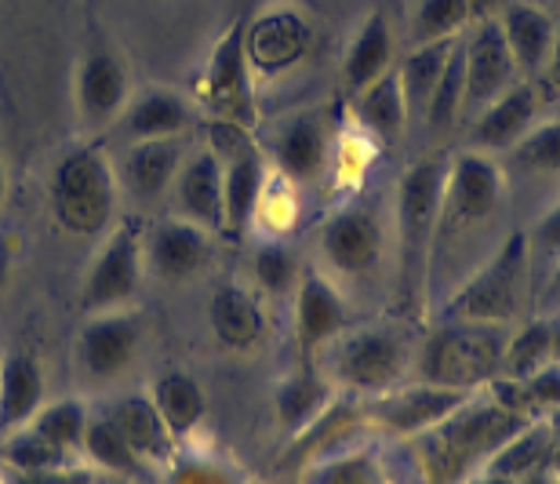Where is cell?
<instances>
[{"instance_id":"obj_1","label":"cell","mask_w":560,"mask_h":484,"mask_svg":"<svg viewBox=\"0 0 560 484\" xmlns=\"http://www.w3.org/2000/svg\"><path fill=\"white\" fill-rule=\"evenodd\" d=\"M510 175L499 157L463 150L447 157L436 227L425 263V318L458 291L510 233Z\"/></svg>"},{"instance_id":"obj_2","label":"cell","mask_w":560,"mask_h":484,"mask_svg":"<svg viewBox=\"0 0 560 484\" xmlns=\"http://www.w3.org/2000/svg\"><path fill=\"white\" fill-rule=\"evenodd\" d=\"M532 419L535 415L513 404L491 382V387L469 393V401L458 404L447 419L405 445L416 459L422 484H466L469 477L485 474L488 459Z\"/></svg>"},{"instance_id":"obj_3","label":"cell","mask_w":560,"mask_h":484,"mask_svg":"<svg viewBox=\"0 0 560 484\" xmlns=\"http://www.w3.org/2000/svg\"><path fill=\"white\" fill-rule=\"evenodd\" d=\"M447 175L444 153H425L411 161L394 189L389 222H394V291L400 318L425 321V263L441 208V189Z\"/></svg>"},{"instance_id":"obj_4","label":"cell","mask_w":560,"mask_h":484,"mask_svg":"<svg viewBox=\"0 0 560 484\" xmlns=\"http://www.w3.org/2000/svg\"><path fill=\"white\" fill-rule=\"evenodd\" d=\"M416 321H372L350 324L339 339L317 350L313 365L339 393L368 401L386 390H397L400 382L416 376Z\"/></svg>"},{"instance_id":"obj_5","label":"cell","mask_w":560,"mask_h":484,"mask_svg":"<svg viewBox=\"0 0 560 484\" xmlns=\"http://www.w3.org/2000/svg\"><path fill=\"white\" fill-rule=\"evenodd\" d=\"M535 310V263L528 233L510 230L506 241L495 247L488 263H480L469 274L458 291L447 302H441L430 318H452V321H485V324H506L517 329Z\"/></svg>"},{"instance_id":"obj_6","label":"cell","mask_w":560,"mask_h":484,"mask_svg":"<svg viewBox=\"0 0 560 484\" xmlns=\"http://www.w3.org/2000/svg\"><path fill=\"white\" fill-rule=\"evenodd\" d=\"M313 252L324 274L342 291L372 285L383 274L386 258H394V222L389 208L375 197H350L320 219Z\"/></svg>"},{"instance_id":"obj_7","label":"cell","mask_w":560,"mask_h":484,"mask_svg":"<svg viewBox=\"0 0 560 484\" xmlns=\"http://www.w3.org/2000/svg\"><path fill=\"white\" fill-rule=\"evenodd\" d=\"M48 211L66 238H103L120 219L114 157L103 142H84L62 153L48 178Z\"/></svg>"},{"instance_id":"obj_8","label":"cell","mask_w":560,"mask_h":484,"mask_svg":"<svg viewBox=\"0 0 560 484\" xmlns=\"http://www.w3.org/2000/svg\"><path fill=\"white\" fill-rule=\"evenodd\" d=\"M510 332L513 329L506 324L433 318L430 329L419 335L416 376L411 379L458 390H485L502 379Z\"/></svg>"},{"instance_id":"obj_9","label":"cell","mask_w":560,"mask_h":484,"mask_svg":"<svg viewBox=\"0 0 560 484\" xmlns=\"http://www.w3.org/2000/svg\"><path fill=\"white\" fill-rule=\"evenodd\" d=\"M142 216H125L109 227L81 280V313L125 310L136 302L145 280Z\"/></svg>"},{"instance_id":"obj_10","label":"cell","mask_w":560,"mask_h":484,"mask_svg":"<svg viewBox=\"0 0 560 484\" xmlns=\"http://www.w3.org/2000/svg\"><path fill=\"white\" fill-rule=\"evenodd\" d=\"M145 343V321L131 307L84 313L73 339V371L88 390H109L136 368Z\"/></svg>"},{"instance_id":"obj_11","label":"cell","mask_w":560,"mask_h":484,"mask_svg":"<svg viewBox=\"0 0 560 484\" xmlns=\"http://www.w3.org/2000/svg\"><path fill=\"white\" fill-rule=\"evenodd\" d=\"M313 51V22L295 0H273L259 15L244 22V55H248L255 88L284 81Z\"/></svg>"},{"instance_id":"obj_12","label":"cell","mask_w":560,"mask_h":484,"mask_svg":"<svg viewBox=\"0 0 560 484\" xmlns=\"http://www.w3.org/2000/svg\"><path fill=\"white\" fill-rule=\"evenodd\" d=\"M194 88H197V103L208 110V117L237 120L255 128V99H259V88H255L248 55H244V22H233L215 41V48H211L205 66H200Z\"/></svg>"},{"instance_id":"obj_13","label":"cell","mask_w":560,"mask_h":484,"mask_svg":"<svg viewBox=\"0 0 560 484\" xmlns=\"http://www.w3.org/2000/svg\"><path fill=\"white\" fill-rule=\"evenodd\" d=\"M474 390L458 387H436V382L408 379L397 390H386L378 397L364 401V419L368 430L386 441H411V437L425 434L430 426L447 419L458 404L469 401Z\"/></svg>"},{"instance_id":"obj_14","label":"cell","mask_w":560,"mask_h":484,"mask_svg":"<svg viewBox=\"0 0 560 484\" xmlns=\"http://www.w3.org/2000/svg\"><path fill=\"white\" fill-rule=\"evenodd\" d=\"M189 135L178 139H150V142H125L120 157H114L117 168V189L120 205L131 208V216L167 205L175 186V175L183 168V157L189 150Z\"/></svg>"},{"instance_id":"obj_15","label":"cell","mask_w":560,"mask_h":484,"mask_svg":"<svg viewBox=\"0 0 560 484\" xmlns=\"http://www.w3.org/2000/svg\"><path fill=\"white\" fill-rule=\"evenodd\" d=\"M262 153L277 175H284L291 186L306 189L317 186L328 175L335 139L324 114H317V110H299V114H288L280 124H273Z\"/></svg>"},{"instance_id":"obj_16","label":"cell","mask_w":560,"mask_h":484,"mask_svg":"<svg viewBox=\"0 0 560 484\" xmlns=\"http://www.w3.org/2000/svg\"><path fill=\"white\" fill-rule=\"evenodd\" d=\"M463 59H466V99L463 117L480 114L488 103L506 95L524 77L510 55V44L502 37L499 15H480L463 33Z\"/></svg>"},{"instance_id":"obj_17","label":"cell","mask_w":560,"mask_h":484,"mask_svg":"<svg viewBox=\"0 0 560 484\" xmlns=\"http://www.w3.org/2000/svg\"><path fill=\"white\" fill-rule=\"evenodd\" d=\"M350 324L353 310L346 291L320 266L306 263L295 285V296H291V335H295L302 361H313L317 350H324L331 339H339Z\"/></svg>"},{"instance_id":"obj_18","label":"cell","mask_w":560,"mask_h":484,"mask_svg":"<svg viewBox=\"0 0 560 484\" xmlns=\"http://www.w3.org/2000/svg\"><path fill=\"white\" fill-rule=\"evenodd\" d=\"M215 233L186 222L178 216H161L142 230V255L145 277L164 280V285H183L200 277L215 258Z\"/></svg>"},{"instance_id":"obj_19","label":"cell","mask_w":560,"mask_h":484,"mask_svg":"<svg viewBox=\"0 0 560 484\" xmlns=\"http://www.w3.org/2000/svg\"><path fill=\"white\" fill-rule=\"evenodd\" d=\"M131 73L125 59L109 48L88 51L73 70V110L84 131H106L114 128L125 114L128 99H131Z\"/></svg>"},{"instance_id":"obj_20","label":"cell","mask_w":560,"mask_h":484,"mask_svg":"<svg viewBox=\"0 0 560 484\" xmlns=\"http://www.w3.org/2000/svg\"><path fill=\"white\" fill-rule=\"evenodd\" d=\"M167 216L197 222L222 238V157L208 142L186 150L172 197H167Z\"/></svg>"},{"instance_id":"obj_21","label":"cell","mask_w":560,"mask_h":484,"mask_svg":"<svg viewBox=\"0 0 560 484\" xmlns=\"http://www.w3.org/2000/svg\"><path fill=\"white\" fill-rule=\"evenodd\" d=\"M208 329L226 354H255L266 343V299L244 280H222L208 299Z\"/></svg>"},{"instance_id":"obj_22","label":"cell","mask_w":560,"mask_h":484,"mask_svg":"<svg viewBox=\"0 0 560 484\" xmlns=\"http://www.w3.org/2000/svg\"><path fill=\"white\" fill-rule=\"evenodd\" d=\"M266 178H270V161L259 142L222 157V238L244 241L252 233Z\"/></svg>"},{"instance_id":"obj_23","label":"cell","mask_w":560,"mask_h":484,"mask_svg":"<svg viewBox=\"0 0 560 484\" xmlns=\"http://www.w3.org/2000/svg\"><path fill=\"white\" fill-rule=\"evenodd\" d=\"M194 117H197V110L183 92L164 88V84H150V88H142V92H131L125 114H120L114 128L120 135V142L178 139V135H189Z\"/></svg>"},{"instance_id":"obj_24","label":"cell","mask_w":560,"mask_h":484,"mask_svg":"<svg viewBox=\"0 0 560 484\" xmlns=\"http://www.w3.org/2000/svg\"><path fill=\"white\" fill-rule=\"evenodd\" d=\"M535 114H539V95H535L532 81L513 84L506 95H499L495 103H488L480 114L469 117L466 150H480L491 157L506 153L510 146L535 124Z\"/></svg>"},{"instance_id":"obj_25","label":"cell","mask_w":560,"mask_h":484,"mask_svg":"<svg viewBox=\"0 0 560 484\" xmlns=\"http://www.w3.org/2000/svg\"><path fill=\"white\" fill-rule=\"evenodd\" d=\"M299 484H397V474L389 456L368 434L313 456L306 466H299Z\"/></svg>"},{"instance_id":"obj_26","label":"cell","mask_w":560,"mask_h":484,"mask_svg":"<svg viewBox=\"0 0 560 484\" xmlns=\"http://www.w3.org/2000/svg\"><path fill=\"white\" fill-rule=\"evenodd\" d=\"M48 401V371L33 350H8L0 357V441L22 430Z\"/></svg>"},{"instance_id":"obj_27","label":"cell","mask_w":560,"mask_h":484,"mask_svg":"<svg viewBox=\"0 0 560 484\" xmlns=\"http://www.w3.org/2000/svg\"><path fill=\"white\" fill-rule=\"evenodd\" d=\"M103 412L114 419L117 430L128 437V445L145 459V466L153 470V477L161 474L167 459L175 456L178 441L172 437V430L164 426L161 412H156V404L150 401V393H145V390L117 393V397L109 401Z\"/></svg>"},{"instance_id":"obj_28","label":"cell","mask_w":560,"mask_h":484,"mask_svg":"<svg viewBox=\"0 0 560 484\" xmlns=\"http://www.w3.org/2000/svg\"><path fill=\"white\" fill-rule=\"evenodd\" d=\"M397 66V41L394 26L383 11H368L364 22L357 26L353 41L346 44L342 55V88L346 95H357L361 88H368L378 77H386Z\"/></svg>"},{"instance_id":"obj_29","label":"cell","mask_w":560,"mask_h":484,"mask_svg":"<svg viewBox=\"0 0 560 484\" xmlns=\"http://www.w3.org/2000/svg\"><path fill=\"white\" fill-rule=\"evenodd\" d=\"M499 26L524 81L539 77L546 70V59H550L557 22L532 0H506L499 11Z\"/></svg>"},{"instance_id":"obj_30","label":"cell","mask_w":560,"mask_h":484,"mask_svg":"<svg viewBox=\"0 0 560 484\" xmlns=\"http://www.w3.org/2000/svg\"><path fill=\"white\" fill-rule=\"evenodd\" d=\"M81 463L92 466L95 474H109L120 481H156L145 459L128 445V437L117 430L114 419L103 408H92L81 441Z\"/></svg>"},{"instance_id":"obj_31","label":"cell","mask_w":560,"mask_h":484,"mask_svg":"<svg viewBox=\"0 0 560 484\" xmlns=\"http://www.w3.org/2000/svg\"><path fill=\"white\" fill-rule=\"evenodd\" d=\"M145 393H150V401L156 404V412H161V419L167 430H172L175 441L178 445L194 441L197 430L205 426V415H208L205 387H200L189 371L172 368V371H164V376H156Z\"/></svg>"},{"instance_id":"obj_32","label":"cell","mask_w":560,"mask_h":484,"mask_svg":"<svg viewBox=\"0 0 560 484\" xmlns=\"http://www.w3.org/2000/svg\"><path fill=\"white\" fill-rule=\"evenodd\" d=\"M335 393L339 390L320 376L317 365L302 361L295 371H288L273 390V415H277L280 430H284L288 437L306 430V426L335 401Z\"/></svg>"},{"instance_id":"obj_33","label":"cell","mask_w":560,"mask_h":484,"mask_svg":"<svg viewBox=\"0 0 560 484\" xmlns=\"http://www.w3.org/2000/svg\"><path fill=\"white\" fill-rule=\"evenodd\" d=\"M350 110L361 135H368L372 142H389L408 128V103H405V88H400L397 66L386 77H378L368 88H361L357 95H350Z\"/></svg>"},{"instance_id":"obj_34","label":"cell","mask_w":560,"mask_h":484,"mask_svg":"<svg viewBox=\"0 0 560 484\" xmlns=\"http://www.w3.org/2000/svg\"><path fill=\"white\" fill-rule=\"evenodd\" d=\"M506 175L524 178H560V120L532 124L506 153H499Z\"/></svg>"},{"instance_id":"obj_35","label":"cell","mask_w":560,"mask_h":484,"mask_svg":"<svg viewBox=\"0 0 560 484\" xmlns=\"http://www.w3.org/2000/svg\"><path fill=\"white\" fill-rule=\"evenodd\" d=\"M455 41L416 44V48H408L405 59L397 62V77H400V88H405V103H408L411 117L425 114V106H430V99L436 92V81H441V73H444V66H447V55H452V48H455Z\"/></svg>"},{"instance_id":"obj_36","label":"cell","mask_w":560,"mask_h":484,"mask_svg":"<svg viewBox=\"0 0 560 484\" xmlns=\"http://www.w3.org/2000/svg\"><path fill=\"white\" fill-rule=\"evenodd\" d=\"M306 263L288 238H259L252 252V288L262 299H291Z\"/></svg>"},{"instance_id":"obj_37","label":"cell","mask_w":560,"mask_h":484,"mask_svg":"<svg viewBox=\"0 0 560 484\" xmlns=\"http://www.w3.org/2000/svg\"><path fill=\"white\" fill-rule=\"evenodd\" d=\"M156 484H252V477L233 459L186 441L175 448V456L156 474Z\"/></svg>"},{"instance_id":"obj_38","label":"cell","mask_w":560,"mask_h":484,"mask_svg":"<svg viewBox=\"0 0 560 484\" xmlns=\"http://www.w3.org/2000/svg\"><path fill=\"white\" fill-rule=\"evenodd\" d=\"M477 19L474 0H411L408 11V44H433L463 37Z\"/></svg>"},{"instance_id":"obj_39","label":"cell","mask_w":560,"mask_h":484,"mask_svg":"<svg viewBox=\"0 0 560 484\" xmlns=\"http://www.w3.org/2000/svg\"><path fill=\"white\" fill-rule=\"evenodd\" d=\"M88 415H92L88 401L73 397V393H70V397H48V401H44V408L33 415L26 426H30V430H37L44 441L55 445L59 452L81 459Z\"/></svg>"},{"instance_id":"obj_40","label":"cell","mask_w":560,"mask_h":484,"mask_svg":"<svg viewBox=\"0 0 560 484\" xmlns=\"http://www.w3.org/2000/svg\"><path fill=\"white\" fill-rule=\"evenodd\" d=\"M553 361V329L546 313H532L510 332L506 361H502V379H528L532 371Z\"/></svg>"},{"instance_id":"obj_41","label":"cell","mask_w":560,"mask_h":484,"mask_svg":"<svg viewBox=\"0 0 560 484\" xmlns=\"http://www.w3.org/2000/svg\"><path fill=\"white\" fill-rule=\"evenodd\" d=\"M553 452V434L542 419H532L521 434H513L495 456L488 459L485 474L513 481L517 474H528L532 466H539L546 456Z\"/></svg>"},{"instance_id":"obj_42","label":"cell","mask_w":560,"mask_h":484,"mask_svg":"<svg viewBox=\"0 0 560 484\" xmlns=\"http://www.w3.org/2000/svg\"><path fill=\"white\" fill-rule=\"evenodd\" d=\"M463 99H466V59H463V37L455 41L452 55H447V66L436 81V92L425 106L422 120L430 124L433 131H447L463 120Z\"/></svg>"},{"instance_id":"obj_43","label":"cell","mask_w":560,"mask_h":484,"mask_svg":"<svg viewBox=\"0 0 560 484\" xmlns=\"http://www.w3.org/2000/svg\"><path fill=\"white\" fill-rule=\"evenodd\" d=\"M81 459L59 452L55 445H48L37 430L22 426V430L8 434L0 441V466L11 470V474H33V470H55V466H73Z\"/></svg>"},{"instance_id":"obj_44","label":"cell","mask_w":560,"mask_h":484,"mask_svg":"<svg viewBox=\"0 0 560 484\" xmlns=\"http://www.w3.org/2000/svg\"><path fill=\"white\" fill-rule=\"evenodd\" d=\"M295 222H299V186H291L284 175H277L270 168L259 208H255L252 233H259V238H288L295 230Z\"/></svg>"},{"instance_id":"obj_45","label":"cell","mask_w":560,"mask_h":484,"mask_svg":"<svg viewBox=\"0 0 560 484\" xmlns=\"http://www.w3.org/2000/svg\"><path fill=\"white\" fill-rule=\"evenodd\" d=\"M524 233H528L532 263H535V280H539L546 269H550L557 258H560V197Z\"/></svg>"},{"instance_id":"obj_46","label":"cell","mask_w":560,"mask_h":484,"mask_svg":"<svg viewBox=\"0 0 560 484\" xmlns=\"http://www.w3.org/2000/svg\"><path fill=\"white\" fill-rule=\"evenodd\" d=\"M8 484H98V474L84 463L55 466V470H33V474H11L8 470Z\"/></svg>"},{"instance_id":"obj_47","label":"cell","mask_w":560,"mask_h":484,"mask_svg":"<svg viewBox=\"0 0 560 484\" xmlns=\"http://www.w3.org/2000/svg\"><path fill=\"white\" fill-rule=\"evenodd\" d=\"M11 269H15V241H11L4 230H0V296L8 291Z\"/></svg>"},{"instance_id":"obj_48","label":"cell","mask_w":560,"mask_h":484,"mask_svg":"<svg viewBox=\"0 0 560 484\" xmlns=\"http://www.w3.org/2000/svg\"><path fill=\"white\" fill-rule=\"evenodd\" d=\"M542 73L550 77V84L560 88V26H557V33H553V48H550V59H546V70H542Z\"/></svg>"},{"instance_id":"obj_49","label":"cell","mask_w":560,"mask_h":484,"mask_svg":"<svg viewBox=\"0 0 560 484\" xmlns=\"http://www.w3.org/2000/svg\"><path fill=\"white\" fill-rule=\"evenodd\" d=\"M502 4H506V0H474V11H477V19L480 15H499Z\"/></svg>"},{"instance_id":"obj_50","label":"cell","mask_w":560,"mask_h":484,"mask_svg":"<svg viewBox=\"0 0 560 484\" xmlns=\"http://www.w3.org/2000/svg\"><path fill=\"white\" fill-rule=\"evenodd\" d=\"M539 419L550 426V434H553V445H560V408H553V412H546V415H539Z\"/></svg>"},{"instance_id":"obj_51","label":"cell","mask_w":560,"mask_h":484,"mask_svg":"<svg viewBox=\"0 0 560 484\" xmlns=\"http://www.w3.org/2000/svg\"><path fill=\"white\" fill-rule=\"evenodd\" d=\"M550 318V329H553V361H560V310L546 313Z\"/></svg>"},{"instance_id":"obj_52","label":"cell","mask_w":560,"mask_h":484,"mask_svg":"<svg viewBox=\"0 0 560 484\" xmlns=\"http://www.w3.org/2000/svg\"><path fill=\"white\" fill-rule=\"evenodd\" d=\"M8 183H11V178H8V161L0 157V205H4V197H8Z\"/></svg>"},{"instance_id":"obj_53","label":"cell","mask_w":560,"mask_h":484,"mask_svg":"<svg viewBox=\"0 0 560 484\" xmlns=\"http://www.w3.org/2000/svg\"><path fill=\"white\" fill-rule=\"evenodd\" d=\"M0 484H8V470L4 466H0Z\"/></svg>"},{"instance_id":"obj_54","label":"cell","mask_w":560,"mask_h":484,"mask_svg":"<svg viewBox=\"0 0 560 484\" xmlns=\"http://www.w3.org/2000/svg\"><path fill=\"white\" fill-rule=\"evenodd\" d=\"M252 484H259V481H252Z\"/></svg>"}]
</instances>
